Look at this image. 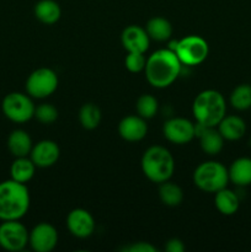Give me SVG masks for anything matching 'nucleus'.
Segmentation results:
<instances>
[{
  "instance_id": "nucleus-1",
  "label": "nucleus",
  "mask_w": 251,
  "mask_h": 252,
  "mask_svg": "<svg viewBox=\"0 0 251 252\" xmlns=\"http://www.w3.org/2000/svg\"><path fill=\"white\" fill-rule=\"evenodd\" d=\"M182 63L171 49H159L149 56L145 63L147 81L157 89H165L175 83L181 73Z\"/></svg>"
},
{
  "instance_id": "nucleus-2",
  "label": "nucleus",
  "mask_w": 251,
  "mask_h": 252,
  "mask_svg": "<svg viewBox=\"0 0 251 252\" xmlns=\"http://www.w3.org/2000/svg\"><path fill=\"white\" fill-rule=\"evenodd\" d=\"M31 204L29 189L12 179L0 182V220H20Z\"/></svg>"
},
{
  "instance_id": "nucleus-3",
  "label": "nucleus",
  "mask_w": 251,
  "mask_h": 252,
  "mask_svg": "<svg viewBox=\"0 0 251 252\" xmlns=\"http://www.w3.org/2000/svg\"><path fill=\"white\" fill-rule=\"evenodd\" d=\"M192 112L196 123L206 127H217L226 113L225 98L213 89L201 91L192 103Z\"/></svg>"
},
{
  "instance_id": "nucleus-4",
  "label": "nucleus",
  "mask_w": 251,
  "mask_h": 252,
  "mask_svg": "<svg viewBox=\"0 0 251 252\" xmlns=\"http://www.w3.org/2000/svg\"><path fill=\"white\" fill-rule=\"evenodd\" d=\"M144 176L154 184H162L171 179L175 171V159L171 153L161 145L148 148L140 160Z\"/></svg>"
},
{
  "instance_id": "nucleus-5",
  "label": "nucleus",
  "mask_w": 251,
  "mask_h": 252,
  "mask_svg": "<svg viewBox=\"0 0 251 252\" xmlns=\"http://www.w3.org/2000/svg\"><path fill=\"white\" fill-rule=\"evenodd\" d=\"M229 181L228 169L214 160L201 162L193 171V184L207 193H216L225 189Z\"/></svg>"
},
{
  "instance_id": "nucleus-6",
  "label": "nucleus",
  "mask_w": 251,
  "mask_h": 252,
  "mask_svg": "<svg viewBox=\"0 0 251 252\" xmlns=\"http://www.w3.org/2000/svg\"><path fill=\"white\" fill-rule=\"evenodd\" d=\"M34 106L32 97L27 94L10 93L2 98L1 111L5 117L14 123H26L34 117Z\"/></svg>"
},
{
  "instance_id": "nucleus-7",
  "label": "nucleus",
  "mask_w": 251,
  "mask_h": 252,
  "mask_svg": "<svg viewBox=\"0 0 251 252\" xmlns=\"http://www.w3.org/2000/svg\"><path fill=\"white\" fill-rule=\"evenodd\" d=\"M175 53L185 65H198L203 63L209 53L208 43L202 37L191 34L179 39L175 47Z\"/></svg>"
},
{
  "instance_id": "nucleus-8",
  "label": "nucleus",
  "mask_w": 251,
  "mask_h": 252,
  "mask_svg": "<svg viewBox=\"0 0 251 252\" xmlns=\"http://www.w3.org/2000/svg\"><path fill=\"white\" fill-rule=\"evenodd\" d=\"M25 88L32 98H46L58 88V75L51 68H38L30 74Z\"/></svg>"
},
{
  "instance_id": "nucleus-9",
  "label": "nucleus",
  "mask_w": 251,
  "mask_h": 252,
  "mask_svg": "<svg viewBox=\"0 0 251 252\" xmlns=\"http://www.w3.org/2000/svg\"><path fill=\"white\" fill-rule=\"evenodd\" d=\"M30 231L20 220H4L0 224V248L10 252L22 251L29 244Z\"/></svg>"
},
{
  "instance_id": "nucleus-10",
  "label": "nucleus",
  "mask_w": 251,
  "mask_h": 252,
  "mask_svg": "<svg viewBox=\"0 0 251 252\" xmlns=\"http://www.w3.org/2000/svg\"><path fill=\"white\" fill-rule=\"evenodd\" d=\"M29 244L36 252H51L58 244V231L52 224L39 223L33 226L29 235Z\"/></svg>"
},
{
  "instance_id": "nucleus-11",
  "label": "nucleus",
  "mask_w": 251,
  "mask_h": 252,
  "mask_svg": "<svg viewBox=\"0 0 251 252\" xmlns=\"http://www.w3.org/2000/svg\"><path fill=\"white\" fill-rule=\"evenodd\" d=\"M164 137L174 144L182 145L191 142L194 134V125L187 118L174 117L167 120L162 127Z\"/></svg>"
},
{
  "instance_id": "nucleus-12",
  "label": "nucleus",
  "mask_w": 251,
  "mask_h": 252,
  "mask_svg": "<svg viewBox=\"0 0 251 252\" xmlns=\"http://www.w3.org/2000/svg\"><path fill=\"white\" fill-rule=\"evenodd\" d=\"M66 228L75 238L86 239L93 235L96 223L90 212L83 208H75L66 217Z\"/></svg>"
},
{
  "instance_id": "nucleus-13",
  "label": "nucleus",
  "mask_w": 251,
  "mask_h": 252,
  "mask_svg": "<svg viewBox=\"0 0 251 252\" xmlns=\"http://www.w3.org/2000/svg\"><path fill=\"white\" fill-rule=\"evenodd\" d=\"M59 157H61L59 145L53 140L48 139L41 140L34 144L30 153V158L33 164L36 165V167H41V169L53 166L58 161Z\"/></svg>"
},
{
  "instance_id": "nucleus-14",
  "label": "nucleus",
  "mask_w": 251,
  "mask_h": 252,
  "mask_svg": "<svg viewBox=\"0 0 251 252\" xmlns=\"http://www.w3.org/2000/svg\"><path fill=\"white\" fill-rule=\"evenodd\" d=\"M121 42H122L123 48L128 53H130V52L145 53L149 48L150 37L148 36L145 29L138 26V25H130L122 31Z\"/></svg>"
},
{
  "instance_id": "nucleus-15",
  "label": "nucleus",
  "mask_w": 251,
  "mask_h": 252,
  "mask_svg": "<svg viewBox=\"0 0 251 252\" xmlns=\"http://www.w3.org/2000/svg\"><path fill=\"white\" fill-rule=\"evenodd\" d=\"M194 134L198 137L201 149L208 155H218L224 147V138L216 127L194 125Z\"/></svg>"
},
{
  "instance_id": "nucleus-16",
  "label": "nucleus",
  "mask_w": 251,
  "mask_h": 252,
  "mask_svg": "<svg viewBox=\"0 0 251 252\" xmlns=\"http://www.w3.org/2000/svg\"><path fill=\"white\" fill-rule=\"evenodd\" d=\"M140 116H127L122 118L118 125L121 138L127 142H139L144 139L148 133V125Z\"/></svg>"
},
{
  "instance_id": "nucleus-17",
  "label": "nucleus",
  "mask_w": 251,
  "mask_h": 252,
  "mask_svg": "<svg viewBox=\"0 0 251 252\" xmlns=\"http://www.w3.org/2000/svg\"><path fill=\"white\" fill-rule=\"evenodd\" d=\"M217 127L224 140H230V142L241 139L246 133L245 121L239 116L225 115Z\"/></svg>"
},
{
  "instance_id": "nucleus-18",
  "label": "nucleus",
  "mask_w": 251,
  "mask_h": 252,
  "mask_svg": "<svg viewBox=\"0 0 251 252\" xmlns=\"http://www.w3.org/2000/svg\"><path fill=\"white\" fill-rule=\"evenodd\" d=\"M7 149L15 158L29 157L33 143L29 133L24 129H15L7 137Z\"/></svg>"
},
{
  "instance_id": "nucleus-19",
  "label": "nucleus",
  "mask_w": 251,
  "mask_h": 252,
  "mask_svg": "<svg viewBox=\"0 0 251 252\" xmlns=\"http://www.w3.org/2000/svg\"><path fill=\"white\" fill-rule=\"evenodd\" d=\"M229 180L239 187L251 185V158H238L228 169Z\"/></svg>"
},
{
  "instance_id": "nucleus-20",
  "label": "nucleus",
  "mask_w": 251,
  "mask_h": 252,
  "mask_svg": "<svg viewBox=\"0 0 251 252\" xmlns=\"http://www.w3.org/2000/svg\"><path fill=\"white\" fill-rule=\"evenodd\" d=\"M214 206H216L217 211L223 216H233L240 207V198L235 192L225 187V189H221L220 191L216 192Z\"/></svg>"
},
{
  "instance_id": "nucleus-21",
  "label": "nucleus",
  "mask_w": 251,
  "mask_h": 252,
  "mask_svg": "<svg viewBox=\"0 0 251 252\" xmlns=\"http://www.w3.org/2000/svg\"><path fill=\"white\" fill-rule=\"evenodd\" d=\"M33 11L36 19L44 25L56 24L62 16V9L56 0H39Z\"/></svg>"
},
{
  "instance_id": "nucleus-22",
  "label": "nucleus",
  "mask_w": 251,
  "mask_h": 252,
  "mask_svg": "<svg viewBox=\"0 0 251 252\" xmlns=\"http://www.w3.org/2000/svg\"><path fill=\"white\" fill-rule=\"evenodd\" d=\"M34 172H36V165L33 164L31 158L27 157L16 158L10 166V177L20 184L26 185L27 182L31 181L32 177L34 176Z\"/></svg>"
},
{
  "instance_id": "nucleus-23",
  "label": "nucleus",
  "mask_w": 251,
  "mask_h": 252,
  "mask_svg": "<svg viewBox=\"0 0 251 252\" xmlns=\"http://www.w3.org/2000/svg\"><path fill=\"white\" fill-rule=\"evenodd\" d=\"M145 31L153 41L165 42L172 36V25L165 17L155 16L148 21Z\"/></svg>"
},
{
  "instance_id": "nucleus-24",
  "label": "nucleus",
  "mask_w": 251,
  "mask_h": 252,
  "mask_svg": "<svg viewBox=\"0 0 251 252\" xmlns=\"http://www.w3.org/2000/svg\"><path fill=\"white\" fill-rule=\"evenodd\" d=\"M160 201L167 207H177L184 201V191L181 187L170 180L162 182L159 186Z\"/></svg>"
},
{
  "instance_id": "nucleus-25",
  "label": "nucleus",
  "mask_w": 251,
  "mask_h": 252,
  "mask_svg": "<svg viewBox=\"0 0 251 252\" xmlns=\"http://www.w3.org/2000/svg\"><path fill=\"white\" fill-rule=\"evenodd\" d=\"M101 110L95 103H85L79 111V122L81 127L88 130H93L98 127L101 122Z\"/></svg>"
},
{
  "instance_id": "nucleus-26",
  "label": "nucleus",
  "mask_w": 251,
  "mask_h": 252,
  "mask_svg": "<svg viewBox=\"0 0 251 252\" xmlns=\"http://www.w3.org/2000/svg\"><path fill=\"white\" fill-rule=\"evenodd\" d=\"M230 105L238 111H246L251 108V85L240 84L230 94Z\"/></svg>"
},
{
  "instance_id": "nucleus-27",
  "label": "nucleus",
  "mask_w": 251,
  "mask_h": 252,
  "mask_svg": "<svg viewBox=\"0 0 251 252\" xmlns=\"http://www.w3.org/2000/svg\"><path fill=\"white\" fill-rule=\"evenodd\" d=\"M135 108H137L138 116L143 117L144 120H150V118L157 115L159 103H157V100L154 96L149 95V94H144L137 100Z\"/></svg>"
},
{
  "instance_id": "nucleus-28",
  "label": "nucleus",
  "mask_w": 251,
  "mask_h": 252,
  "mask_svg": "<svg viewBox=\"0 0 251 252\" xmlns=\"http://www.w3.org/2000/svg\"><path fill=\"white\" fill-rule=\"evenodd\" d=\"M34 118L42 125H52L58 120V110L51 103H41L34 108Z\"/></svg>"
},
{
  "instance_id": "nucleus-29",
  "label": "nucleus",
  "mask_w": 251,
  "mask_h": 252,
  "mask_svg": "<svg viewBox=\"0 0 251 252\" xmlns=\"http://www.w3.org/2000/svg\"><path fill=\"white\" fill-rule=\"evenodd\" d=\"M145 63H147V59H145L144 53L130 52L125 59L126 69L130 73H140V71H143L145 68Z\"/></svg>"
},
{
  "instance_id": "nucleus-30",
  "label": "nucleus",
  "mask_w": 251,
  "mask_h": 252,
  "mask_svg": "<svg viewBox=\"0 0 251 252\" xmlns=\"http://www.w3.org/2000/svg\"><path fill=\"white\" fill-rule=\"evenodd\" d=\"M123 251L128 252H157V249L155 246H153L152 244L149 243H143V241H139V243H134L129 246H126L123 249Z\"/></svg>"
},
{
  "instance_id": "nucleus-31",
  "label": "nucleus",
  "mask_w": 251,
  "mask_h": 252,
  "mask_svg": "<svg viewBox=\"0 0 251 252\" xmlns=\"http://www.w3.org/2000/svg\"><path fill=\"white\" fill-rule=\"evenodd\" d=\"M165 250L167 252H184L186 250V248H185V244L182 243L180 239L172 238L166 243V245H165Z\"/></svg>"
}]
</instances>
